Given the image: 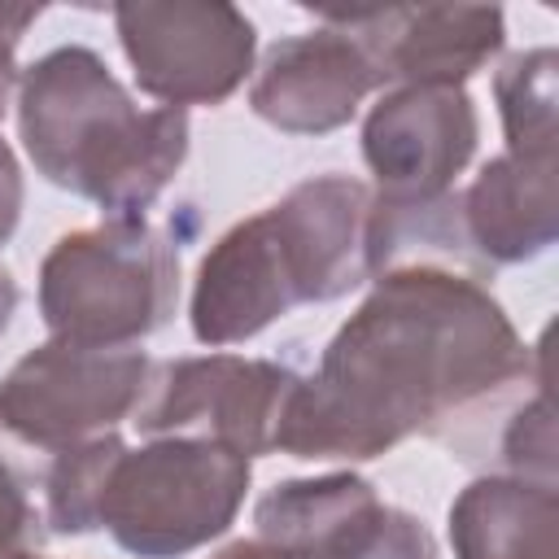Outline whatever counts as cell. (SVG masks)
Segmentation results:
<instances>
[{"mask_svg":"<svg viewBox=\"0 0 559 559\" xmlns=\"http://www.w3.org/2000/svg\"><path fill=\"white\" fill-rule=\"evenodd\" d=\"M542 354L472 275L411 266L371 280L362 306L297 380L275 450L310 463H367L411 437L450 441L515 402Z\"/></svg>","mask_w":559,"mask_h":559,"instance_id":"1","label":"cell"},{"mask_svg":"<svg viewBox=\"0 0 559 559\" xmlns=\"http://www.w3.org/2000/svg\"><path fill=\"white\" fill-rule=\"evenodd\" d=\"M188 109H144L87 44H61L17 79V140L61 192L144 218L188 157Z\"/></svg>","mask_w":559,"mask_h":559,"instance_id":"2","label":"cell"},{"mask_svg":"<svg viewBox=\"0 0 559 559\" xmlns=\"http://www.w3.org/2000/svg\"><path fill=\"white\" fill-rule=\"evenodd\" d=\"M179 306V236L148 218L66 231L39 262V319L52 341L131 349Z\"/></svg>","mask_w":559,"mask_h":559,"instance_id":"3","label":"cell"},{"mask_svg":"<svg viewBox=\"0 0 559 559\" xmlns=\"http://www.w3.org/2000/svg\"><path fill=\"white\" fill-rule=\"evenodd\" d=\"M249 476L245 454L201 437L122 445L100 485L96 528L135 559H183L236 524Z\"/></svg>","mask_w":559,"mask_h":559,"instance_id":"4","label":"cell"},{"mask_svg":"<svg viewBox=\"0 0 559 559\" xmlns=\"http://www.w3.org/2000/svg\"><path fill=\"white\" fill-rule=\"evenodd\" d=\"M148 371L140 345L96 349L48 336L0 376V459L35 489L44 463L135 415Z\"/></svg>","mask_w":559,"mask_h":559,"instance_id":"5","label":"cell"},{"mask_svg":"<svg viewBox=\"0 0 559 559\" xmlns=\"http://www.w3.org/2000/svg\"><path fill=\"white\" fill-rule=\"evenodd\" d=\"M297 380L301 376L275 358H245V354L166 358L153 362L131 424L148 437L218 441L253 463L275 450L280 419Z\"/></svg>","mask_w":559,"mask_h":559,"instance_id":"6","label":"cell"},{"mask_svg":"<svg viewBox=\"0 0 559 559\" xmlns=\"http://www.w3.org/2000/svg\"><path fill=\"white\" fill-rule=\"evenodd\" d=\"M114 31L135 87L170 109L223 105L253 74L258 31L223 0H127L114 4Z\"/></svg>","mask_w":559,"mask_h":559,"instance_id":"7","label":"cell"},{"mask_svg":"<svg viewBox=\"0 0 559 559\" xmlns=\"http://www.w3.org/2000/svg\"><path fill=\"white\" fill-rule=\"evenodd\" d=\"M253 524L306 559H437L424 520L380 502L376 485L354 472L280 480L258 498Z\"/></svg>","mask_w":559,"mask_h":559,"instance_id":"8","label":"cell"},{"mask_svg":"<svg viewBox=\"0 0 559 559\" xmlns=\"http://www.w3.org/2000/svg\"><path fill=\"white\" fill-rule=\"evenodd\" d=\"M314 22L349 31L389 87H463L507 44L498 4H384L314 9Z\"/></svg>","mask_w":559,"mask_h":559,"instance_id":"9","label":"cell"},{"mask_svg":"<svg viewBox=\"0 0 559 559\" xmlns=\"http://www.w3.org/2000/svg\"><path fill=\"white\" fill-rule=\"evenodd\" d=\"M480 140L467 87H389L362 118V162L384 201H428L454 188Z\"/></svg>","mask_w":559,"mask_h":559,"instance_id":"10","label":"cell"},{"mask_svg":"<svg viewBox=\"0 0 559 559\" xmlns=\"http://www.w3.org/2000/svg\"><path fill=\"white\" fill-rule=\"evenodd\" d=\"M380 87L367 48L349 31L319 22L266 48L249 87V109L284 135H328L354 122L358 105Z\"/></svg>","mask_w":559,"mask_h":559,"instance_id":"11","label":"cell"},{"mask_svg":"<svg viewBox=\"0 0 559 559\" xmlns=\"http://www.w3.org/2000/svg\"><path fill=\"white\" fill-rule=\"evenodd\" d=\"M367 210L371 188L341 170L310 175L293 183L275 205H266L301 306L341 301L367 284Z\"/></svg>","mask_w":559,"mask_h":559,"instance_id":"12","label":"cell"},{"mask_svg":"<svg viewBox=\"0 0 559 559\" xmlns=\"http://www.w3.org/2000/svg\"><path fill=\"white\" fill-rule=\"evenodd\" d=\"M297 306L288 262L266 210L231 223L197 266L188 323L201 345H240Z\"/></svg>","mask_w":559,"mask_h":559,"instance_id":"13","label":"cell"},{"mask_svg":"<svg viewBox=\"0 0 559 559\" xmlns=\"http://www.w3.org/2000/svg\"><path fill=\"white\" fill-rule=\"evenodd\" d=\"M472 253L493 266L542 258L559 236V157L498 153L459 192Z\"/></svg>","mask_w":559,"mask_h":559,"instance_id":"14","label":"cell"},{"mask_svg":"<svg viewBox=\"0 0 559 559\" xmlns=\"http://www.w3.org/2000/svg\"><path fill=\"white\" fill-rule=\"evenodd\" d=\"M454 559H559V489L507 472L476 476L450 502Z\"/></svg>","mask_w":559,"mask_h":559,"instance_id":"15","label":"cell"},{"mask_svg":"<svg viewBox=\"0 0 559 559\" xmlns=\"http://www.w3.org/2000/svg\"><path fill=\"white\" fill-rule=\"evenodd\" d=\"M362 258H367V280H380L389 271H411V266H441V271L472 275L480 284L493 275L472 253L459 188L428 201H384L371 192Z\"/></svg>","mask_w":559,"mask_h":559,"instance_id":"16","label":"cell"},{"mask_svg":"<svg viewBox=\"0 0 559 559\" xmlns=\"http://www.w3.org/2000/svg\"><path fill=\"white\" fill-rule=\"evenodd\" d=\"M555 79L559 52L550 44L511 52L493 74V100L507 135V153L515 157H555Z\"/></svg>","mask_w":559,"mask_h":559,"instance_id":"17","label":"cell"},{"mask_svg":"<svg viewBox=\"0 0 559 559\" xmlns=\"http://www.w3.org/2000/svg\"><path fill=\"white\" fill-rule=\"evenodd\" d=\"M122 437L105 432L92 437L66 454H57L52 463H44L39 480H35V502L44 515V533L57 537H83L96 533V502H100V485L109 463L122 454Z\"/></svg>","mask_w":559,"mask_h":559,"instance_id":"18","label":"cell"},{"mask_svg":"<svg viewBox=\"0 0 559 559\" xmlns=\"http://www.w3.org/2000/svg\"><path fill=\"white\" fill-rule=\"evenodd\" d=\"M498 459H502L507 476L555 485V419H550V393H546V384H537V393L524 397L507 415L502 437H498Z\"/></svg>","mask_w":559,"mask_h":559,"instance_id":"19","label":"cell"},{"mask_svg":"<svg viewBox=\"0 0 559 559\" xmlns=\"http://www.w3.org/2000/svg\"><path fill=\"white\" fill-rule=\"evenodd\" d=\"M44 515L35 502V489L22 472H13L0 459V559H44L39 555Z\"/></svg>","mask_w":559,"mask_h":559,"instance_id":"20","label":"cell"},{"mask_svg":"<svg viewBox=\"0 0 559 559\" xmlns=\"http://www.w3.org/2000/svg\"><path fill=\"white\" fill-rule=\"evenodd\" d=\"M39 13H44L39 4H0V118L9 109V96H13L17 79H22V70H17V44H22V35L31 31V22Z\"/></svg>","mask_w":559,"mask_h":559,"instance_id":"21","label":"cell"},{"mask_svg":"<svg viewBox=\"0 0 559 559\" xmlns=\"http://www.w3.org/2000/svg\"><path fill=\"white\" fill-rule=\"evenodd\" d=\"M22 201H26L22 166H17L13 148L0 140V249L13 240V231H17V223H22Z\"/></svg>","mask_w":559,"mask_h":559,"instance_id":"22","label":"cell"},{"mask_svg":"<svg viewBox=\"0 0 559 559\" xmlns=\"http://www.w3.org/2000/svg\"><path fill=\"white\" fill-rule=\"evenodd\" d=\"M210 559H306V555H297V550H288V546H275V542H266V537H240V542H231V546H223L218 555H210Z\"/></svg>","mask_w":559,"mask_h":559,"instance_id":"23","label":"cell"},{"mask_svg":"<svg viewBox=\"0 0 559 559\" xmlns=\"http://www.w3.org/2000/svg\"><path fill=\"white\" fill-rule=\"evenodd\" d=\"M17 297H22V293H17V280H13V275L0 266V336H4V332H9V323H13Z\"/></svg>","mask_w":559,"mask_h":559,"instance_id":"24","label":"cell"}]
</instances>
